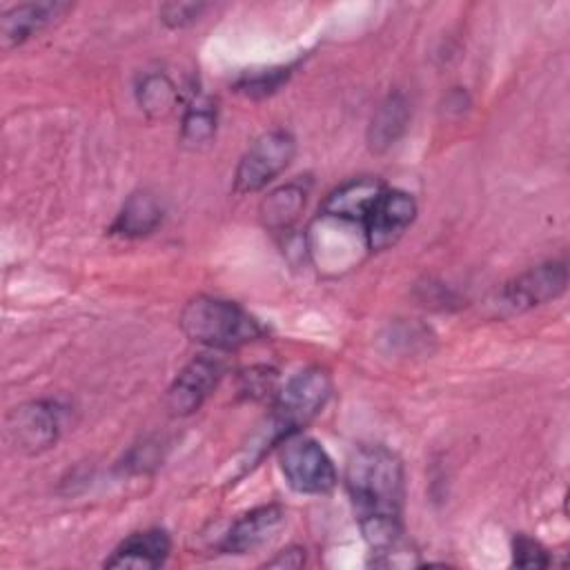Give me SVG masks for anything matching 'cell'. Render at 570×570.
Returning a JSON list of instances; mask_svg holds the SVG:
<instances>
[{
    "instance_id": "16",
    "label": "cell",
    "mask_w": 570,
    "mask_h": 570,
    "mask_svg": "<svg viewBox=\"0 0 570 570\" xmlns=\"http://www.w3.org/2000/svg\"><path fill=\"white\" fill-rule=\"evenodd\" d=\"M307 189L301 183H287L274 189L261 205V218L269 229H287L305 205Z\"/></svg>"
},
{
    "instance_id": "19",
    "label": "cell",
    "mask_w": 570,
    "mask_h": 570,
    "mask_svg": "<svg viewBox=\"0 0 570 570\" xmlns=\"http://www.w3.org/2000/svg\"><path fill=\"white\" fill-rule=\"evenodd\" d=\"M289 69H263V71H254V73H247L243 76L236 87L238 91L247 94V96H267L272 91H276L285 80H287V73Z\"/></svg>"
},
{
    "instance_id": "3",
    "label": "cell",
    "mask_w": 570,
    "mask_h": 570,
    "mask_svg": "<svg viewBox=\"0 0 570 570\" xmlns=\"http://www.w3.org/2000/svg\"><path fill=\"white\" fill-rule=\"evenodd\" d=\"M332 379L321 367H307L296 372L276 394L274 410L269 416L272 439L281 443L283 439L298 434L330 401Z\"/></svg>"
},
{
    "instance_id": "4",
    "label": "cell",
    "mask_w": 570,
    "mask_h": 570,
    "mask_svg": "<svg viewBox=\"0 0 570 570\" xmlns=\"http://www.w3.org/2000/svg\"><path fill=\"white\" fill-rule=\"evenodd\" d=\"M281 472L287 485L301 494H325L336 485V468L318 441L292 434L281 441Z\"/></svg>"
},
{
    "instance_id": "15",
    "label": "cell",
    "mask_w": 570,
    "mask_h": 570,
    "mask_svg": "<svg viewBox=\"0 0 570 570\" xmlns=\"http://www.w3.org/2000/svg\"><path fill=\"white\" fill-rule=\"evenodd\" d=\"M410 122V107L401 94H390L374 111L367 129V142L372 151L390 149Z\"/></svg>"
},
{
    "instance_id": "7",
    "label": "cell",
    "mask_w": 570,
    "mask_h": 570,
    "mask_svg": "<svg viewBox=\"0 0 570 570\" xmlns=\"http://www.w3.org/2000/svg\"><path fill=\"white\" fill-rule=\"evenodd\" d=\"M566 285H568L566 263L561 261L541 263L503 285V289L499 292V307L510 314H519L557 298L559 294H563Z\"/></svg>"
},
{
    "instance_id": "21",
    "label": "cell",
    "mask_w": 570,
    "mask_h": 570,
    "mask_svg": "<svg viewBox=\"0 0 570 570\" xmlns=\"http://www.w3.org/2000/svg\"><path fill=\"white\" fill-rule=\"evenodd\" d=\"M205 9L207 4H200V2H169L160 7V18L169 27H185L198 20Z\"/></svg>"
},
{
    "instance_id": "1",
    "label": "cell",
    "mask_w": 570,
    "mask_h": 570,
    "mask_svg": "<svg viewBox=\"0 0 570 570\" xmlns=\"http://www.w3.org/2000/svg\"><path fill=\"white\" fill-rule=\"evenodd\" d=\"M345 488L372 552L383 557L396 550L403 534L405 497L401 459L383 445H361L347 459Z\"/></svg>"
},
{
    "instance_id": "6",
    "label": "cell",
    "mask_w": 570,
    "mask_h": 570,
    "mask_svg": "<svg viewBox=\"0 0 570 570\" xmlns=\"http://www.w3.org/2000/svg\"><path fill=\"white\" fill-rule=\"evenodd\" d=\"M414 218L416 200L407 191L383 187L363 220L365 249L383 252L392 247L407 232Z\"/></svg>"
},
{
    "instance_id": "10",
    "label": "cell",
    "mask_w": 570,
    "mask_h": 570,
    "mask_svg": "<svg viewBox=\"0 0 570 570\" xmlns=\"http://www.w3.org/2000/svg\"><path fill=\"white\" fill-rule=\"evenodd\" d=\"M285 523V508L269 503L243 514L225 534L223 550L229 554H247L276 537Z\"/></svg>"
},
{
    "instance_id": "22",
    "label": "cell",
    "mask_w": 570,
    "mask_h": 570,
    "mask_svg": "<svg viewBox=\"0 0 570 570\" xmlns=\"http://www.w3.org/2000/svg\"><path fill=\"white\" fill-rule=\"evenodd\" d=\"M305 563V550L298 546H292L287 550H281L272 561H267L265 566L269 568H301Z\"/></svg>"
},
{
    "instance_id": "2",
    "label": "cell",
    "mask_w": 570,
    "mask_h": 570,
    "mask_svg": "<svg viewBox=\"0 0 570 570\" xmlns=\"http://www.w3.org/2000/svg\"><path fill=\"white\" fill-rule=\"evenodd\" d=\"M178 323L189 341L214 350H236L265 334L263 325L238 303L214 296L191 298Z\"/></svg>"
},
{
    "instance_id": "18",
    "label": "cell",
    "mask_w": 570,
    "mask_h": 570,
    "mask_svg": "<svg viewBox=\"0 0 570 570\" xmlns=\"http://www.w3.org/2000/svg\"><path fill=\"white\" fill-rule=\"evenodd\" d=\"M216 131V107L207 96L194 98V102L187 107L183 116L180 127V140L189 147H200L209 142V138Z\"/></svg>"
},
{
    "instance_id": "8",
    "label": "cell",
    "mask_w": 570,
    "mask_h": 570,
    "mask_svg": "<svg viewBox=\"0 0 570 570\" xmlns=\"http://www.w3.org/2000/svg\"><path fill=\"white\" fill-rule=\"evenodd\" d=\"M223 363L212 356H198L187 363L167 390V407L174 416L196 412L223 379Z\"/></svg>"
},
{
    "instance_id": "5",
    "label": "cell",
    "mask_w": 570,
    "mask_h": 570,
    "mask_svg": "<svg viewBox=\"0 0 570 570\" xmlns=\"http://www.w3.org/2000/svg\"><path fill=\"white\" fill-rule=\"evenodd\" d=\"M296 151V140L285 129H272L258 136L247 151L240 156L234 189L238 194H252L272 183L281 171L287 169Z\"/></svg>"
},
{
    "instance_id": "14",
    "label": "cell",
    "mask_w": 570,
    "mask_h": 570,
    "mask_svg": "<svg viewBox=\"0 0 570 570\" xmlns=\"http://www.w3.org/2000/svg\"><path fill=\"white\" fill-rule=\"evenodd\" d=\"M160 220L163 207L158 198L149 191H136L125 200L109 232L125 238H140L151 234L160 225Z\"/></svg>"
},
{
    "instance_id": "9",
    "label": "cell",
    "mask_w": 570,
    "mask_h": 570,
    "mask_svg": "<svg viewBox=\"0 0 570 570\" xmlns=\"http://www.w3.org/2000/svg\"><path fill=\"white\" fill-rule=\"evenodd\" d=\"M60 430V412L56 405L33 401L16 407L7 419L11 443L24 452H40L56 443Z\"/></svg>"
},
{
    "instance_id": "20",
    "label": "cell",
    "mask_w": 570,
    "mask_h": 570,
    "mask_svg": "<svg viewBox=\"0 0 570 570\" xmlns=\"http://www.w3.org/2000/svg\"><path fill=\"white\" fill-rule=\"evenodd\" d=\"M512 554H514V566L519 568H546L550 563L548 552L530 537H514L512 541Z\"/></svg>"
},
{
    "instance_id": "12",
    "label": "cell",
    "mask_w": 570,
    "mask_h": 570,
    "mask_svg": "<svg viewBox=\"0 0 570 570\" xmlns=\"http://www.w3.org/2000/svg\"><path fill=\"white\" fill-rule=\"evenodd\" d=\"M69 4L65 2H24L11 7L2 13L0 20V40L4 49L18 47L29 40L33 33L49 27L56 18H60Z\"/></svg>"
},
{
    "instance_id": "13",
    "label": "cell",
    "mask_w": 570,
    "mask_h": 570,
    "mask_svg": "<svg viewBox=\"0 0 570 570\" xmlns=\"http://www.w3.org/2000/svg\"><path fill=\"white\" fill-rule=\"evenodd\" d=\"M383 191V185L374 178H354L345 185H341L336 191H332L321 209V216L341 218L347 223H356L363 227V220L376 200V196Z\"/></svg>"
},
{
    "instance_id": "17",
    "label": "cell",
    "mask_w": 570,
    "mask_h": 570,
    "mask_svg": "<svg viewBox=\"0 0 570 570\" xmlns=\"http://www.w3.org/2000/svg\"><path fill=\"white\" fill-rule=\"evenodd\" d=\"M178 100V91L169 76L147 73L138 85V105L151 118L167 116Z\"/></svg>"
},
{
    "instance_id": "11",
    "label": "cell",
    "mask_w": 570,
    "mask_h": 570,
    "mask_svg": "<svg viewBox=\"0 0 570 570\" xmlns=\"http://www.w3.org/2000/svg\"><path fill=\"white\" fill-rule=\"evenodd\" d=\"M171 550L169 534L160 528L134 532L127 537L109 559H105V568H136V570H154L160 568Z\"/></svg>"
}]
</instances>
